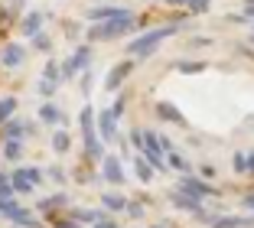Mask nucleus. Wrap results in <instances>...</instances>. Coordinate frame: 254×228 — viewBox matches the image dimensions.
<instances>
[{"label": "nucleus", "mask_w": 254, "mask_h": 228, "mask_svg": "<svg viewBox=\"0 0 254 228\" xmlns=\"http://www.w3.org/2000/svg\"><path fill=\"white\" fill-rule=\"evenodd\" d=\"M78 124H82V134H85V153H88L91 160H105V147H101L98 131H95V111H91V108H82Z\"/></svg>", "instance_id": "f03ea898"}, {"label": "nucleus", "mask_w": 254, "mask_h": 228, "mask_svg": "<svg viewBox=\"0 0 254 228\" xmlns=\"http://www.w3.org/2000/svg\"><path fill=\"white\" fill-rule=\"evenodd\" d=\"M232 166H235V173H248V156H245V150H235Z\"/></svg>", "instance_id": "c85d7f7f"}, {"label": "nucleus", "mask_w": 254, "mask_h": 228, "mask_svg": "<svg viewBox=\"0 0 254 228\" xmlns=\"http://www.w3.org/2000/svg\"><path fill=\"white\" fill-rule=\"evenodd\" d=\"M202 69H205V62H192V59L176 62V72H183V75H199Z\"/></svg>", "instance_id": "5701e85b"}, {"label": "nucleus", "mask_w": 254, "mask_h": 228, "mask_svg": "<svg viewBox=\"0 0 254 228\" xmlns=\"http://www.w3.org/2000/svg\"><path fill=\"white\" fill-rule=\"evenodd\" d=\"M10 20V13H7V10H3V7H0V26H3V23H7Z\"/></svg>", "instance_id": "a18cd8bd"}, {"label": "nucleus", "mask_w": 254, "mask_h": 228, "mask_svg": "<svg viewBox=\"0 0 254 228\" xmlns=\"http://www.w3.org/2000/svg\"><path fill=\"white\" fill-rule=\"evenodd\" d=\"M91 23H108V20H124V16H134L130 7H118V3H98V7L85 10Z\"/></svg>", "instance_id": "39448f33"}, {"label": "nucleus", "mask_w": 254, "mask_h": 228, "mask_svg": "<svg viewBox=\"0 0 254 228\" xmlns=\"http://www.w3.org/2000/svg\"><path fill=\"white\" fill-rule=\"evenodd\" d=\"M189 46H212V39L209 36H192V39H189Z\"/></svg>", "instance_id": "58836bf2"}, {"label": "nucleus", "mask_w": 254, "mask_h": 228, "mask_svg": "<svg viewBox=\"0 0 254 228\" xmlns=\"http://www.w3.org/2000/svg\"><path fill=\"white\" fill-rule=\"evenodd\" d=\"M101 173H105V179L108 183H114V186H121L124 183V166H121V160L118 156H105V160H101Z\"/></svg>", "instance_id": "9b49d317"}, {"label": "nucleus", "mask_w": 254, "mask_h": 228, "mask_svg": "<svg viewBox=\"0 0 254 228\" xmlns=\"http://www.w3.org/2000/svg\"><path fill=\"white\" fill-rule=\"evenodd\" d=\"M59 206H65V192L49 196V199H43V202H39V209H43V212H53V209H59Z\"/></svg>", "instance_id": "393cba45"}, {"label": "nucleus", "mask_w": 254, "mask_h": 228, "mask_svg": "<svg viewBox=\"0 0 254 228\" xmlns=\"http://www.w3.org/2000/svg\"><path fill=\"white\" fill-rule=\"evenodd\" d=\"M62 118H65V114H62L56 104H43V108H39V121H43V124H59Z\"/></svg>", "instance_id": "f3484780"}, {"label": "nucleus", "mask_w": 254, "mask_h": 228, "mask_svg": "<svg viewBox=\"0 0 254 228\" xmlns=\"http://www.w3.org/2000/svg\"><path fill=\"white\" fill-rule=\"evenodd\" d=\"M3 153H7V160H20V153H23V144H20V140H7V147H3Z\"/></svg>", "instance_id": "cd10ccee"}, {"label": "nucleus", "mask_w": 254, "mask_h": 228, "mask_svg": "<svg viewBox=\"0 0 254 228\" xmlns=\"http://www.w3.org/2000/svg\"><path fill=\"white\" fill-rule=\"evenodd\" d=\"M0 179H7V176H3V173H0Z\"/></svg>", "instance_id": "de8ad7c7"}, {"label": "nucleus", "mask_w": 254, "mask_h": 228, "mask_svg": "<svg viewBox=\"0 0 254 228\" xmlns=\"http://www.w3.org/2000/svg\"><path fill=\"white\" fill-rule=\"evenodd\" d=\"M170 7H189V0H166Z\"/></svg>", "instance_id": "c03bdc74"}, {"label": "nucleus", "mask_w": 254, "mask_h": 228, "mask_svg": "<svg viewBox=\"0 0 254 228\" xmlns=\"http://www.w3.org/2000/svg\"><path fill=\"white\" fill-rule=\"evenodd\" d=\"M212 176H215V166H212V163H202V166H199V179H205V183H209Z\"/></svg>", "instance_id": "2f4dec72"}, {"label": "nucleus", "mask_w": 254, "mask_h": 228, "mask_svg": "<svg viewBox=\"0 0 254 228\" xmlns=\"http://www.w3.org/2000/svg\"><path fill=\"white\" fill-rule=\"evenodd\" d=\"M251 43H254V36H251Z\"/></svg>", "instance_id": "09e8293b"}, {"label": "nucleus", "mask_w": 254, "mask_h": 228, "mask_svg": "<svg viewBox=\"0 0 254 228\" xmlns=\"http://www.w3.org/2000/svg\"><path fill=\"white\" fill-rule=\"evenodd\" d=\"M33 43H36V49H43V52H49V49H53V43H49V36H46V33L33 36Z\"/></svg>", "instance_id": "7c9ffc66"}, {"label": "nucleus", "mask_w": 254, "mask_h": 228, "mask_svg": "<svg viewBox=\"0 0 254 228\" xmlns=\"http://www.w3.org/2000/svg\"><path fill=\"white\" fill-rule=\"evenodd\" d=\"M39 95H46V98H49V95H56V85H53V81H39Z\"/></svg>", "instance_id": "c9c22d12"}, {"label": "nucleus", "mask_w": 254, "mask_h": 228, "mask_svg": "<svg viewBox=\"0 0 254 228\" xmlns=\"http://www.w3.org/2000/svg\"><path fill=\"white\" fill-rule=\"evenodd\" d=\"M127 212L134 215V219H140V215H143V209H140V206H137V202H127Z\"/></svg>", "instance_id": "ea45409f"}, {"label": "nucleus", "mask_w": 254, "mask_h": 228, "mask_svg": "<svg viewBox=\"0 0 254 228\" xmlns=\"http://www.w3.org/2000/svg\"><path fill=\"white\" fill-rule=\"evenodd\" d=\"M72 219L78 222V225H82V222H88V225H98V222L105 219V212H98V209H75Z\"/></svg>", "instance_id": "4468645a"}, {"label": "nucleus", "mask_w": 254, "mask_h": 228, "mask_svg": "<svg viewBox=\"0 0 254 228\" xmlns=\"http://www.w3.org/2000/svg\"><path fill=\"white\" fill-rule=\"evenodd\" d=\"M176 192H183V196H189V199H195V202H202V199H212V196H222V192L215 189L212 183H205V179H199V176H183L180 179V189Z\"/></svg>", "instance_id": "20e7f679"}, {"label": "nucleus", "mask_w": 254, "mask_h": 228, "mask_svg": "<svg viewBox=\"0 0 254 228\" xmlns=\"http://www.w3.org/2000/svg\"><path fill=\"white\" fill-rule=\"evenodd\" d=\"M43 78H46V81H53V85H59V78H62L59 66H56V62H46V72H43Z\"/></svg>", "instance_id": "bb28decb"}, {"label": "nucleus", "mask_w": 254, "mask_h": 228, "mask_svg": "<svg viewBox=\"0 0 254 228\" xmlns=\"http://www.w3.org/2000/svg\"><path fill=\"white\" fill-rule=\"evenodd\" d=\"M124 104H127V101H124V95H121V98H118V101H114V104H111L108 111H111L114 118H121V111H124Z\"/></svg>", "instance_id": "4c0bfd02"}, {"label": "nucleus", "mask_w": 254, "mask_h": 228, "mask_svg": "<svg viewBox=\"0 0 254 228\" xmlns=\"http://www.w3.org/2000/svg\"><path fill=\"white\" fill-rule=\"evenodd\" d=\"M180 30H183V23H170V26L147 30L143 36H137V39H130V43H127V52H130V56H140V59H150V56L157 52V46L163 43L166 36H173V33H180Z\"/></svg>", "instance_id": "f257e3e1"}, {"label": "nucleus", "mask_w": 254, "mask_h": 228, "mask_svg": "<svg viewBox=\"0 0 254 228\" xmlns=\"http://www.w3.org/2000/svg\"><path fill=\"white\" fill-rule=\"evenodd\" d=\"M23 176H26V179H30L33 186H36L39 179H43V173H39V169H33V166H26V169H23Z\"/></svg>", "instance_id": "72a5a7b5"}, {"label": "nucleus", "mask_w": 254, "mask_h": 228, "mask_svg": "<svg viewBox=\"0 0 254 228\" xmlns=\"http://www.w3.org/2000/svg\"><path fill=\"white\" fill-rule=\"evenodd\" d=\"M245 20H254V7H245Z\"/></svg>", "instance_id": "49530a36"}, {"label": "nucleus", "mask_w": 254, "mask_h": 228, "mask_svg": "<svg viewBox=\"0 0 254 228\" xmlns=\"http://www.w3.org/2000/svg\"><path fill=\"white\" fill-rule=\"evenodd\" d=\"M13 111H16V98H0V124L13 121Z\"/></svg>", "instance_id": "aec40b11"}, {"label": "nucleus", "mask_w": 254, "mask_h": 228, "mask_svg": "<svg viewBox=\"0 0 254 228\" xmlns=\"http://www.w3.org/2000/svg\"><path fill=\"white\" fill-rule=\"evenodd\" d=\"M163 160H166V169H176V173H183V176H189V169H192L180 153H176V150H173V153H166Z\"/></svg>", "instance_id": "dca6fc26"}, {"label": "nucleus", "mask_w": 254, "mask_h": 228, "mask_svg": "<svg viewBox=\"0 0 254 228\" xmlns=\"http://www.w3.org/2000/svg\"><path fill=\"white\" fill-rule=\"evenodd\" d=\"M241 206H245V209H251V212H254V192H248V196L241 199Z\"/></svg>", "instance_id": "a19ab883"}, {"label": "nucleus", "mask_w": 254, "mask_h": 228, "mask_svg": "<svg viewBox=\"0 0 254 228\" xmlns=\"http://www.w3.org/2000/svg\"><path fill=\"white\" fill-rule=\"evenodd\" d=\"M248 156V176H254V150H251V153H245Z\"/></svg>", "instance_id": "79ce46f5"}, {"label": "nucleus", "mask_w": 254, "mask_h": 228, "mask_svg": "<svg viewBox=\"0 0 254 228\" xmlns=\"http://www.w3.org/2000/svg\"><path fill=\"white\" fill-rule=\"evenodd\" d=\"M137 26L134 16H124V20H108V23H95L88 30V39H118V36H127V33Z\"/></svg>", "instance_id": "7ed1b4c3"}, {"label": "nucleus", "mask_w": 254, "mask_h": 228, "mask_svg": "<svg viewBox=\"0 0 254 228\" xmlns=\"http://www.w3.org/2000/svg\"><path fill=\"white\" fill-rule=\"evenodd\" d=\"M0 62H3L7 69L23 66V62H26V49H23L20 43H7L3 49H0Z\"/></svg>", "instance_id": "1a4fd4ad"}, {"label": "nucleus", "mask_w": 254, "mask_h": 228, "mask_svg": "<svg viewBox=\"0 0 254 228\" xmlns=\"http://www.w3.org/2000/svg\"><path fill=\"white\" fill-rule=\"evenodd\" d=\"M134 66H137V62H130V59L118 62V66H114L111 72L105 75V88H108V91H118L121 85H124V78H127V75H130V72H134Z\"/></svg>", "instance_id": "6e6552de"}, {"label": "nucleus", "mask_w": 254, "mask_h": 228, "mask_svg": "<svg viewBox=\"0 0 254 228\" xmlns=\"http://www.w3.org/2000/svg\"><path fill=\"white\" fill-rule=\"evenodd\" d=\"M10 186H13V192H33V183H30L26 176H23V169H16V173H13Z\"/></svg>", "instance_id": "b1692460"}, {"label": "nucleus", "mask_w": 254, "mask_h": 228, "mask_svg": "<svg viewBox=\"0 0 254 228\" xmlns=\"http://www.w3.org/2000/svg\"><path fill=\"white\" fill-rule=\"evenodd\" d=\"M95 131H98V140H101V144L118 140V118H114L111 111H101L98 121H95Z\"/></svg>", "instance_id": "0eeeda50"}, {"label": "nucleus", "mask_w": 254, "mask_h": 228, "mask_svg": "<svg viewBox=\"0 0 254 228\" xmlns=\"http://www.w3.org/2000/svg\"><path fill=\"white\" fill-rule=\"evenodd\" d=\"M16 209H20V206H16L13 199H0V215H7V219H10V215H13Z\"/></svg>", "instance_id": "c756f323"}, {"label": "nucleus", "mask_w": 254, "mask_h": 228, "mask_svg": "<svg viewBox=\"0 0 254 228\" xmlns=\"http://www.w3.org/2000/svg\"><path fill=\"white\" fill-rule=\"evenodd\" d=\"M189 16H202V13H209V0H189Z\"/></svg>", "instance_id": "a878e982"}, {"label": "nucleus", "mask_w": 254, "mask_h": 228, "mask_svg": "<svg viewBox=\"0 0 254 228\" xmlns=\"http://www.w3.org/2000/svg\"><path fill=\"white\" fill-rule=\"evenodd\" d=\"M157 114H160L163 121H170V124H186L183 111L176 108V104H170V101H160V104H157Z\"/></svg>", "instance_id": "f8f14e48"}, {"label": "nucleus", "mask_w": 254, "mask_h": 228, "mask_svg": "<svg viewBox=\"0 0 254 228\" xmlns=\"http://www.w3.org/2000/svg\"><path fill=\"white\" fill-rule=\"evenodd\" d=\"M101 202H105V209H111V212H124L127 209V199L118 196V192H101Z\"/></svg>", "instance_id": "2eb2a0df"}, {"label": "nucleus", "mask_w": 254, "mask_h": 228, "mask_svg": "<svg viewBox=\"0 0 254 228\" xmlns=\"http://www.w3.org/2000/svg\"><path fill=\"white\" fill-rule=\"evenodd\" d=\"M13 186H10V179H0V199H13Z\"/></svg>", "instance_id": "473e14b6"}, {"label": "nucleus", "mask_w": 254, "mask_h": 228, "mask_svg": "<svg viewBox=\"0 0 254 228\" xmlns=\"http://www.w3.org/2000/svg\"><path fill=\"white\" fill-rule=\"evenodd\" d=\"M39 26H43V13H39V10L23 16V36H39V33H43Z\"/></svg>", "instance_id": "ddd939ff"}, {"label": "nucleus", "mask_w": 254, "mask_h": 228, "mask_svg": "<svg viewBox=\"0 0 254 228\" xmlns=\"http://www.w3.org/2000/svg\"><path fill=\"white\" fill-rule=\"evenodd\" d=\"M68 147H72V137H68L65 131H56L53 134V150H56V153H65Z\"/></svg>", "instance_id": "412c9836"}, {"label": "nucleus", "mask_w": 254, "mask_h": 228, "mask_svg": "<svg viewBox=\"0 0 254 228\" xmlns=\"http://www.w3.org/2000/svg\"><path fill=\"white\" fill-rule=\"evenodd\" d=\"M53 228H78L75 219H53Z\"/></svg>", "instance_id": "f704fd0d"}, {"label": "nucleus", "mask_w": 254, "mask_h": 228, "mask_svg": "<svg viewBox=\"0 0 254 228\" xmlns=\"http://www.w3.org/2000/svg\"><path fill=\"white\" fill-rule=\"evenodd\" d=\"M209 228H254V219H245V215H212Z\"/></svg>", "instance_id": "9d476101"}, {"label": "nucleus", "mask_w": 254, "mask_h": 228, "mask_svg": "<svg viewBox=\"0 0 254 228\" xmlns=\"http://www.w3.org/2000/svg\"><path fill=\"white\" fill-rule=\"evenodd\" d=\"M130 144L140 150V144H143V131H140V127H134V131H130Z\"/></svg>", "instance_id": "e433bc0d"}, {"label": "nucleus", "mask_w": 254, "mask_h": 228, "mask_svg": "<svg viewBox=\"0 0 254 228\" xmlns=\"http://www.w3.org/2000/svg\"><path fill=\"white\" fill-rule=\"evenodd\" d=\"M23 134H30V124H23V121H7V124H3V137L7 140H16V137H23Z\"/></svg>", "instance_id": "a211bd4d"}, {"label": "nucleus", "mask_w": 254, "mask_h": 228, "mask_svg": "<svg viewBox=\"0 0 254 228\" xmlns=\"http://www.w3.org/2000/svg\"><path fill=\"white\" fill-rule=\"evenodd\" d=\"M241 124H245L248 131H254V111H251V114H245V121H241Z\"/></svg>", "instance_id": "37998d69"}, {"label": "nucleus", "mask_w": 254, "mask_h": 228, "mask_svg": "<svg viewBox=\"0 0 254 228\" xmlns=\"http://www.w3.org/2000/svg\"><path fill=\"white\" fill-rule=\"evenodd\" d=\"M88 66H91V46H78V49L72 52V59H65V66L59 69L65 78H72L75 72H88Z\"/></svg>", "instance_id": "423d86ee"}, {"label": "nucleus", "mask_w": 254, "mask_h": 228, "mask_svg": "<svg viewBox=\"0 0 254 228\" xmlns=\"http://www.w3.org/2000/svg\"><path fill=\"white\" fill-rule=\"evenodd\" d=\"M134 173H137L140 183H150V179H153V169H150V163L143 160V156H137V160H134Z\"/></svg>", "instance_id": "6ab92c4d"}, {"label": "nucleus", "mask_w": 254, "mask_h": 228, "mask_svg": "<svg viewBox=\"0 0 254 228\" xmlns=\"http://www.w3.org/2000/svg\"><path fill=\"white\" fill-rule=\"evenodd\" d=\"M10 222H16V225H26V228H39V222L33 219V215L26 212V209H16V212L10 215Z\"/></svg>", "instance_id": "4be33fe9"}]
</instances>
